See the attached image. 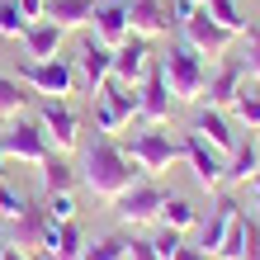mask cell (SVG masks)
<instances>
[{
  "mask_svg": "<svg viewBox=\"0 0 260 260\" xmlns=\"http://www.w3.org/2000/svg\"><path fill=\"white\" fill-rule=\"evenodd\" d=\"M81 185L95 194V199H114L123 194L133 180H137V166L128 161V151L114 142V133H95V142H85V156H81Z\"/></svg>",
  "mask_w": 260,
  "mask_h": 260,
  "instance_id": "cell-1",
  "label": "cell"
},
{
  "mask_svg": "<svg viewBox=\"0 0 260 260\" xmlns=\"http://www.w3.org/2000/svg\"><path fill=\"white\" fill-rule=\"evenodd\" d=\"M171 24L180 28V43H189L199 57H227L237 43V34H227L199 0H171Z\"/></svg>",
  "mask_w": 260,
  "mask_h": 260,
  "instance_id": "cell-2",
  "label": "cell"
},
{
  "mask_svg": "<svg viewBox=\"0 0 260 260\" xmlns=\"http://www.w3.org/2000/svg\"><path fill=\"white\" fill-rule=\"evenodd\" d=\"M156 67H161V76H166V85H171L175 100L199 104V95H204V81H208V67H204V57H199L189 43H171V52H166Z\"/></svg>",
  "mask_w": 260,
  "mask_h": 260,
  "instance_id": "cell-3",
  "label": "cell"
},
{
  "mask_svg": "<svg viewBox=\"0 0 260 260\" xmlns=\"http://www.w3.org/2000/svg\"><path fill=\"white\" fill-rule=\"evenodd\" d=\"M118 147L128 151V161H133L142 175H161V171H171V166L185 156L180 142H175L171 133H161V128H142V133H133L128 142H118Z\"/></svg>",
  "mask_w": 260,
  "mask_h": 260,
  "instance_id": "cell-4",
  "label": "cell"
},
{
  "mask_svg": "<svg viewBox=\"0 0 260 260\" xmlns=\"http://www.w3.org/2000/svg\"><path fill=\"white\" fill-rule=\"evenodd\" d=\"M166 199H171L166 185H156L151 175H142V180H133V185L114 199V213H118V222H123V227H147V222L161 218Z\"/></svg>",
  "mask_w": 260,
  "mask_h": 260,
  "instance_id": "cell-5",
  "label": "cell"
},
{
  "mask_svg": "<svg viewBox=\"0 0 260 260\" xmlns=\"http://www.w3.org/2000/svg\"><path fill=\"white\" fill-rule=\"evenodd\" d=\"M19 81L28 90H38L43 100H67V95H76L81 76H76V62H67V57H43V62L19 67Z\"/></svg>",
  "mask_w": 260,
  "mask_h": 260,
  "instance_id": "cell-6",
  "label": "cell"
},
{
  "mask_svg": "<svg viewBox=\"0 0 260 260\" xmlns=\"http://www.w3.org/2000/svg\"><path fill=\"white\" fill-rule=\"evenodd\" d=\"M137 118V85H123V81H104L95 90V128L100 133H123Z\"/></svg>",
  "mask_w": 260,
  "mask_h": 260,
  "instance_id": "cell-7",
  "label": "cell"
},
{
  "mask_svg": "<svg viewBox=\"0 0 260 260\" xmlns=\"http://www.w3.org/2000/svg\"><path fill=\"white\" fill-rule=\"evenodd\" d=\"M0 142H5V156L10 161H28V166H43L52 156V142H48V133H43L38 118H10L5 128H0Z\"/></svg>",
  "mask_w": 260,
  "mask_h": 260,
  "instance_id": "cell-8",
  "label": "cell"
},
{
  "mask_svg": "<svg viewBox=\"0 0 260 260\" xmlns=\"http://www.w3.org/2000/svg\"><path fill=\"white\" fill-rule=\"evenodd\" d=\"M180 151H185L189 171H194V180H199V189L218 194V189L227 185V151H218L213 142H204L199 133H185V142H180Z\"/></svg>",
  "mask_w": 260,
  "mask_h": 260,
  "instance_id": "cell-9",
  "label": "cell"
},
{
  "mask_svg": "<svg viewBox=\"0 0 260 260\" xmlns=\"http://www.w3.org/2000/svg\"><path fill=\"white\" fill-rule=\"evenodd\" d=\"M38 123H43V133H48V142H52V151H76L81 147V114L71 109V100H38Z\"/></svg>",
  "mask_w": 260,
  "mask_h": 260,
  "instance_id": "cell-10",
  "label": "cell"
},
{
  "mask_svg": "<svg viewBox=\"0 0 260 260\" xmlns=\"http://www.w3.org/2000/svg\"><path fill=\"white\" fill-rule=\"evenodd\" d=\"M241 90H246V67H241V57H222V62L208 71L199 104H208V109H232V100L241 95Z\"/></svg>",
  "mask_w": 260,
  "mask_h": 260,
  "instance_id": "cell-11",
  "label": "cell"
},
{
  "mask_svg": "<svg viewBox=\"0 0 260 260\" xmlns=\"http://www.w3.org/2000/svg\"><path fill=\"white\" fill-rule=\"evenodd\" d=\"M171 109H175V95H171V85H166L161 67H151L142 76V85H137V118H142L147 128H161L166 118H171Z\"/></svg>",
  "mask_w": 260,
  "mask_h": 260,
  "instance_id": "cell-12",
  "label": "cell"
},
{
  "mask_svg": "<svg viewBox=\"0 0 260 260\" xmlns=\"http://www.w3.org/2000/svg\"><path fill=\"white\" fill-rule=\"evenodd\" d=\"M237 213H241L237 194H218L208 213H199V251H204V255H218L222 237H227V227L237 222Z\"/></svg>",
  "mask_w": 260,
  "mask_h": 260,
  "instance_id": "cell-13",
  "label": "cell"
},
{
  "mask_svg": "<svg viewBox=\"0 0 260 260\" xmlns=\"http://www.w3.org/2000/svg\"><path fill=\"white\" fill-rule=\"evenodd\" d=\"M151 67H156V62H151V38L128 34V38L114 48V81H123V85H142V76H147Z\"/></svg>",
  "mask_w": 260,
  "mask_h": 260,
  "instance_id": "cell-14",
  "label": "cell"
},
{
  "mask_svg": "<svg viewBox=\"0 0 260 260\" xmlns=\"http://www.w3.org/2000/svg\"><path fill=\"white\" fill-rule=\"evenodd\" d=\"M76 76H81L85 90L95 95V90L114 76V48H104L95 34H85V38H81V57H76Z\"/></svg>",
  "mask_w": 260,
  "mask_h": 260,
  "instance_id": "cell-15",
  "label": "cell"
},
{
  "mask_svg": "<svg viewBox=\"0 0 260 260\" xmlns=\"http://www.w3.org/2000/svg\"><path fill=\"white\" fill-rule=\"evenodd\" d=\"M128 10V34H142V38H161L171 34V5L166 0H123Z\"/></svg>",
  "mask_w": 260,
  "mask_h": 260,
  "instance_id": "cell-16",
  "label": "cell"
},
{
  "mask_svg": "<svg viewBox=\"0 0 260 260\" xmlns=\"http://www.w3.org/2000/svg\"><path fill=\"white\" fill-rule=\"evenodd\" d=\"M189 133H199L204 142H213L218 151H232V147H237V137H241V128L232 123V114H227V109H208V104H199V114H194Z\"/></svg>",
  "mask_w": 260,
  "mask_h": 260,
  "instance_id": "cell-17",
  "label": "cell"
},
{
  "mask_svg": "<svg viewBox=\"0 0 260 260\" xmlns=\"http://www.w3.org/2000/svg\"><path fill=\"white\" fill-rule=\"evenodd\" d=\"M260 175V133L241 128L237 147L227 151V185H251Z\"/></svg>",
  "mask_w": 260,
  "mask_h": 260,
  "instance_id": "cell-18",
  "label": "cell"
},
{
  "mask_svg": "<svg viewBox=\"0 0 260 260\" xmlns=\"http://www.w3.org/2000/svg\"><path fill=\"white\" fill-rule=\"evenodd\" d=\"M85 28L104 43V48H118V43L128 38V10H123V0H95V14H90Z\"/></svg>",
  "mask_w": 260,
  "mask_h": 260,
  "instance_id": "cell-19",
  "label": "cell"
},
{
  "mask_svg": "<svg viewBox=\"0 0 260 260\" xmlns=\"http://www.w3.org/2000/svg\"><path fill=\"white\" fill-rule=\"evenodd\" d=\"M43 255L48 260H81L85 255V232L71 222H48V237H43Z\"/></svg>",
  "mask_w": 260,
  "mask_h": 260,
  "instance_id": "cell-20",
  "label": "cell"
},
{
  "mask_svg": "<svg viewBox=\"0 0 260 260\" xmlns=\"http://www.w3.org/2000/svg\"><path fill=\"white\" fill-rule=\"evenodd\" d=\"M62 38H67V28L62 24H52V19H34L24 28V52H28V62H43V57H57L62 52Z\"/></svg>",
  "mask_w": 260,
  "mask_h": 260,
  "instance_id": "cell-21",
  "label": "cell"
},
{
  "mask_svg": "<svg viewBox=\"0 0 260 260\" xmlns=\"http://www.w3.org/2000/svg\"><path fill=\"white\" fill-rule=\"evenodd\" d=\"M48 208H43V204H28L24 213H19V218H14V246H24V251H43V237H48Z\"/></svg>",
  "mask_w": 260,
  "mask_h": 260,
  "instance_id": "cell-22",
  "label": "cell"
},
{
  "mask_svg": "<svg viewBox=\"0 0 260 260\" xmlns=\"http://www.w3.org/2000/svg\"><path fill=\"white\" fill-rule=\"evenodd\" d=\"M76 180H81V175H76V166L62 156V151H52V156L38 166V185H43V199H52V194H67V189L76 185Z\"/></svg>",
  "mask_w": 260,
  "mask_h": 260,
  "instance_id": "cell-23",
  "label": "cell"
},
{
  "mask_svg": "<svg viewBox=\"0 0 260 260\" xmlns=\"http://www.w3.org/2000/svg\"><path fill=\"white\" fill-rule=\"evenodd\" d=\"M90 14H95V0H43V19L62 24L67 34L71 28H85Z\"/></svg>",
  "mask_w": 260,
  "mask_h": 260,
  "instance_id": "cell-24",
  "label": "cell"
},
{
  "mask_svg": "<svg viewBox=\"0 0 260 260\" xmlns=\"http://www.w3.org/2000/svg\"><path fill=\"white\" fill-rule=\"evenodd\" d=\"M161 227H171V232H189V227H199V208L189 204V199H180V194H171L166 199V208H161V218H156Z\"/></svg>",
  "mask_w": 260,
  "mask_h": 260,
  "instance_id": "cell-25",
  "label": "cell"
},
{
  "mask_svg": "<svg viewBox=\"0 0 260 260\" xmlns=\"http://www.w3.org/2000/svg\"><path fill=\"white\" fill-rule=\"evenodd\" d=\"M24 109H28L24 81H19V76H5V71H0V123H10V118H19Z\"/></svg>",
  "mask_w": 260,
  "mask_h": 260,
  "instance_id": "cell-26",
  "label": "cell"
},
{
  "mask_svg": "<svg viewBox=\"0 0 260 260\" xmlns=\"http://www.w3.org/2000/svg\"><path fill=\"white\" fill-rule=\"evenodd\" d=\"M204 10L227 28V34H237V38H241V28H246V14H241L237 0H204Z\"/></svg>",
  "mask_w": 260,
  "mask_h": 260,
  "instance_id": "cell-27",
  "label": "cell"
},
{
  "mask_svg": "<svg viewBox=\"0 0 260 260\" xmlns=\"http://www.w3.org/2000/svg\"><path fill=\"white\" fill-rule=\"evenodd\" d=\"M232 118H237L241 128L260 133V90H241V95L232 100Z\"/></svg>",
  "mask_w": 260,
  "mask_h": 260,
  "instance_id": "cell-28",
  "label": "cell"
},
{
  "mask_svg": "<svg viewBox=\"0 0 260 260\" xmlns=\"http://www.w3.org/2000/svg\"><path fill=\"white\" fill-rule=\"evenodd\" d=\"M241 67H246V76L251 81H260V24H246L241 28Z\"/></svg>",
  "mask_w": 260,
  "mask_h": 260,
  "instance_id": "cell-29",
  "label": "cell"
},
{
  "mask_svg": "<svg viewBox=\"0 0 260 260\" xmlns=\"http://www.w3.org/2000/svg\"><path fill=\"white\" fill-rule=\"evenodd\" d=\"M128 241H133V237H118V232H114V237H100L95 246H85L81 260H128Z\"/></svg>",
  "mask_w": 260,
  "mask_h": 260,
  "instance_id": "cell-30",
  "label": "cell"
},
{
  "mask_svg": "<svg viewBox=\"0 0 260 260\" xmlns=\"http://www.w3.org/2000/svg\"><path fill=\"white\" fill-rule=\"evenodd\" d=\"M34 24L14 0H0V38H24V28Z\"/></svg>",
  "mask_w": 260,
  "mask_h": 260,
  "instance_id": "cell-31",
  "label": "cell"
},
{
  "mask_svg": "<svg viewBox=\"0 0 260 260\" xmlns=\"http://www.w3.org/2000/svg\"><path fill=\"white\" fill-rule=\"evenodd\" d=\"M28 204H34V199H28L24 189H14L10 180H0V218H5V222H14Z\"/></svg>",
  "mask_w": 260,
  "mask_h": 260,
  "instance_id": "cell-32",
  "label": "cell"
},
{
  "mask_svg": "<svg viewBox=\"0 0 260 260\" xmlns=\"http://www.w3.org/2000/svg\"><path fill=\"white\" fill-rule=\"evenodd\" d=\"M43 208H48V218H52V222H71V218H76V199H71V189H67V194H52V199H43Z\"/></svg>",
  "mask_w": 260,
  "mask_h": 260,
  "instance_id": "cell-33",
  "label": "cell"
},
{
  "mask_svg": "<svg viewBox=\"0 0 260 260\" xmlns=\"http://www.w3.org/2000/svg\"><path fill=\"white\" fill-rule=\"evenodd\" d=\"M180 246H185V232H171V227H161V232L156 237H151V251H156L161 260H171Z\"/></svg>",
  "mask_w": 260,
  "mask_h": 260,
  "instance_id": "cell-34",
  "label": "cell"
},
{
  "mask_svg": "<svg viewBox=\"0 0 260 260\" xmlns=\"http://www.w3.org/2000/svg\"><path fill=\"white\" fill-rule=\"evenodd\" d=\"M241 232H246V260H260V218L241 213Z\"/></svg>",
  "mask_w": 260,
  "mask_h": 260,
  "instance_id": "cell-35",
  "label": "cell"
},
{
  "mask_svg": "<svg viewBox=\"0 0 260 260\" xmlns=\"http://www.w3.org/2000/svg\"><path fill=\"white\" fill-rule=\"evenodd\" d=\"M128 260H161V255L151 251V241H137V237H133V241H128Z\"/></svg>",
  "mask_w": 260,
  "mask_h": 260,
  "instance_id": "cell-36",
  "label": "cell"
},
{
  "mask_svg": "<svg viewBox=\"0 0 260 260\" xmlns=\"http://www.w3.org/2000/svg\"><path fill=\"white\" fill-rule=\"evenodd\" d=\"M0 260H28V251H24V246H14V241L5 237V246H0Z\"/></svg>",
  "mask_w": 260,
  "mask_h": 260,
  "instance_id": "cell-37",
  "label": "cell"
},
{
  "mask_svg": "<svg viewBox=\"0 0 260 260\" xmlns=\"http://www.w3.org/2000/svg\"><path fill=\"white\" fill-rule=\"evenodd\" d=\"M14 5H19L28 19H43V0H14Z\"/></svg>",
  "mask_w": 260,
  "mask_h": 260,
  "instance_id": "cell-38",
  "label": "cell"
},
{
  "mask_svg": "<svg viewBox=\"0 0 260 260\" xmlns=\"http://www.w3.org/2000/svg\"><path fill=\"white\" fill-rule=\"evenodd\" d=\"M171 260H213V255H204V251H199V246H180Z\"/></svg>",
  "mask_w": 260,
  "mask_h": 260,
  "instance_id": "cell-39",
  "label": "cell"
},
{
  "mask_svg": "<svg viewBox=\"0 0 260 260\" xmlns=\"http://www.w3.org/2000/svg\"><path fill=\"white\" fill-rule=\"evenodd\" d=\"M251 213H255V218H260V175L251 180Z\"/></svg>",
  "mask_w": 260,
  "mask_h": 260,
  "instance_id": "cell-40",
  "label": "cell"
},
{
  "mask_svg": "<svg viewBox=\"0 0 260 260\" xmlns=\"http://www.w3.org/2000/svg\"><path fill=\"white\" fill-rule=\"evenodd\" d=\"M5 166H10V156H5V142H0V180H5Z\"/></svg>",
  "mask_w": 260,
  "mask_h": 260,
  "instance_id": "cell-41",
  "label": "cell"
},
{
  "mask_svg": "<svg viewBox=\"0 0 260 260\" xmlns=\"http://www.w3.org/2000/svg\"><path fill=\"white\" fill-rule=\"evenodd\" d=\"M0 246H5V232H0Z\"/></svg>",
  "mask_w": 260,
  "mask_h": 260,
  "instance_id": "cell-42",
  "label": "cell"
},
{
  "mask_svg": "<svg viewBox=\"0 0 260 260\" xmlns=\"http://www.w3.org/2000/svg\"><path fill=\"white\" fill-rule=\"evenodd\" d=\"M199 5H204V0H199Z\"/></svg>",
  "mask_w": 260,
  "mask_h": 260,
  "instance_id": "cell-43",
  "label": "cell"
}]
</instances>
